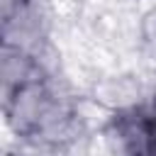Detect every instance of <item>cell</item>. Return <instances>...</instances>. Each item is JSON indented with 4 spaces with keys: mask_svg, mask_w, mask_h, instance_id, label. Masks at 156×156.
<instances>
[{
    "mask_svg": "<svg viewBox=\"0 0 156 156\" xmlns=\"http://www.w3.org/2000/svg\"><path fill=\"white\" fill-rule=\"evenodd\" d=\"M20 2H27V0H5V5H20Z\"/></svg>",
    "mask_w": 156,
    "mask_h": 156,
    "instance_id": "obj_2",
    "label": "cell"
},
{
    "mask_svg": "<svg viewBox=\"0 0 156 156\" xmlns=\"http://www.w3.org/2000/svg\"><path fill=\"white\" fill-rule=\"evenodd\" d=\"M95 100L112 112L134 110V107H141V85L132 76L107 78L95 85Z\"/></svg>",
    "mask_w": 156,
    "mask_h": 156,
    "instance_id": "obj_1",
    "label": "cell"
}]
</instances>
